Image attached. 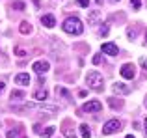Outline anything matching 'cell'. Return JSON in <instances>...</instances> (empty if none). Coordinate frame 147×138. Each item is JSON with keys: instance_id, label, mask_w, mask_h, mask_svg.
Masks as SVG:
<instances>
[{"instance_id": "obj_31", "label": "cell", "mask_w": 147, "mask_h": 138, "mask_svg": "<svg viewBox=\"0 0 147 138\" xmlns=\"http://www.w3.org/2000/svg\"><path fill=\"white\" fill-rule=\"evenodd\" d=\"M2 90H4V82H0V93H2Z\"/></svg>"}, {"instance_id": "obj_17", "label": "cell", "mask_w": 147, "mask_h": 138, "mask_svg": "<svg viewBox=\"0 0 147 138\" xmlns=\"http://www.w3.org/2000/svg\"><path fill=\"white\" fill-rule=\"evenodd\" d=\"M108 103H110V106H114V108H121L123 106V101H115V99H110Z\"/></svg>"}, {"instance_id": "obj_30", "label": "cell", "mask_w": 147, "mask_h": 138, "mask_svg": "<svg viewBox=\"0 0 147 138\" xmlns=\"http://www.w3.org/2000/svg\"><path fill=\"white\" fill-rule=\"evenodd\" d=\"M144 127H145L144 131H145V136H147V118H145V121H144Z\"/></svg>"}, {"instance_id": "obj_33", "label": "cell", "mask_w": 147, "mask_h": 138, "mask_svg": "<svg viewBox=\"0 0 147 138\" xmlns=\"http://www.w3.org/2000/svg\"><path fill=\"white\" fill-rule=\"evenodd\" d=\"M95 2H97V4H102V0H95Z\"/></svg>"}, {"instance_id": "obj_10", "label": "cell", "mask_w": 147, "mask_h": 138, "mask_svg": "<svg viewBox=\"0 0 147 138\" xmlns=\"http://www.w3.org/2000/svg\"><path fill=\"white\" fill-rule=\"evenodd\" d=\"M41 24L47 26V28H52V26L56 24V19H54V15H43V17H41Z\"/></svg>"}, {"instance_id": "obj_35", "label": "cell", "mask_w": 147, "mask_h": 138, "mask_svg": "<svg viewBox=\"0 0 147 138\" xmlns=\"http://www.w3.org/2000/svg\"><path fill=\"white\" fill-rule=\"evenodd\" d=\"M117 2H119V0H117Z\"/></svg>"}, {"instance_id": "obj_14", "label": "cell", "mask_w": 147, "mask_h": 138, "mask_svg": "<svg viewBox=\"0 0 147 138\" xmlns=\"http://www.w3.org/2000/svg\"><path fill=\"white\" fill-rule=\"evenodd\" d=\"M19 30H21V34H30V32H32V26H30V22L22 21L21 26H19Z\"/></svg>"}, {"instance_id": "obj_29", "label": "cell", "mask_w": 147, "mask_h": 138, "mask_svg": "<svg viewBox=\"0 0 147 138\" xmlns=\"http://www.w3.org/2000/svg\"><path fill=\"white\" fill-rule=\"evenodd\" d=\"M93 64H95V66H99V64H100V56H99V54L93 56Z\"/></svg>"}, {"instance_id": "obj_21", "label": "cell", "mask_w": 147, "mask_h": 138, "mask_svg": "<svg viewBox=\"0 0 147 138\" xmlns=\"http://www.w3.org/2000/svg\"><path fill=\"white\" fill-rule=\"evenodd\" d=\"M136 34H138L136 28H129V30H127V36H129L130 39H134V37H136Z\"/></svg>"}, {"instance_id": "obj_26", "label": "cell", "mask_w": 147, "mask_h": 138, "mask_svg": "<svg viewBox=\"0 0 147 138\" xmlns=\"http://www.w3.org/2000/svg\"><path fill=\"white\" fill-rule=\"evenodd\" d=\"M34 131H36L37 135H43V129H41V125H39V123H36V125H34Z\"/></svg>"}, {"instance_id": "obj_25", "label": "cell", "mask_w": 147, "mask_h": 138, "mask_svg": "<svg viewBox=\"0 0 147 138\" xmlns=\"http://www.w3.org/2000/svg\"><path fill=\"white\" fill-rule=\"evenodd\" d=\"M15 54H17V56H21V58H22V56H26L28 52H26L24 49H15Z\"/></svg>"}, {"instance_id": "obj_3", "label": "cell", "mask_w": 147, "mask_h": 138, "mask_svg": "<svg viewBox=\"0 0 147 138\" xmlns=\"http://www.w3.org/2000/svg\"><path fill=\"white\" fill-rule=\"evenodd\" d=\"M86 82H88V86H90L91 90H95V91L104 90V78H102V75H100L99 71H90L88 73Z\"/></svg>"}, {"instance_id": "obj_9", "label": "cell", "mask_w": 147, "mask_h": 138, "mask_svg": "<svg viewBox=\"0 0 147 138\" xmlns=\"http://www.w3.org/2000/svg\"><path fill=\"white\" fill-rule=\"evenodd\" d=\"M15 82L21 84V86H28L30 84V75L28 73H19V75L15 76Z\"/></svg>"}, {"instance_id": "obj_2", "label": "cell", "mask_w": 147, "mask_h": 138, "mask_svg": "<svg viewBox=\"0 0 147 138\" xmlns=\"http://www.w3.org/2000/svg\"><path fill=\"white\" fill-rule=\"evenodd\" d=\"M15 110H22V108H37V110H45V112H60L61 106L58 105H50V103H43V101H37V103H26L24 106H13Z\"/></svg>"}, {"instance_id": "obj_23", "label": "cell", "mask_w": 147, "mask_h": 138, "mask_svg": "<svg viewBox=\"0 0 147 138\" xmlns=\"http://www.w3.org/2000/svg\"><path fill=\"white\" fill-rule=\"evenodd\" d=\"M130 4H132L134 9H140L142 7V0H130Z\"/></svg>"}, {"instance_id": "obj_20", "label": "cell", "mask_w": 147, "mask_h": 138, "mask_svg": "<svg viewBox=\"0 0 147 138\" xmlns=\"http://www.w3.org/2000/svg\"><path fill=\"white\" fill-rule=\"evenodd\" d=\"M63 135H65V136H67V138H75V133H73V131H71V129H69V127H67V123H65V129H63Z\"/></svg>"}, {"instance_id": "obj_4", "label": "cell", "mask_w": 147, "mask_h": 138, "mask_svg": "<svg viewBox=\"0 0 147 138\" xmlns=\"http://www.w3.org/2000/svg\"><path fill=\"white\" fill-rule=\"evenodd\" d=\"M117 131H121V121L119 120H110L102 125V135H114Z\"/></svg>"}, {"instance_id": "obj_1", "label": "cell", "mask_w": 147, "mask_h": 138, "mask_svg": "<svg viewBox=\"0 0 147 138\" xmlns=\"http://www.w3.org/2000/svg\"><path fill=\"white\" fill-rule=\"evenodd\" d=\"M61 26H63V30L67 34H73V36H80L84 32V24L78 17H67Z\"/></svg>"}, {"instance_id": "obj_22", "label": "cell", "mask_w": 147, "mask_h": 138, "mask_svg": "<svg viewBox=\"0 0 147 138\" xmlns=\"http://www.w3.org/2000/svg\"><path fill=\"white\" fill-rule=\"evenodd\" d=\"M19 136V129H11V131H7V138H17Z\"/></svg>"}, {"instance_id": "obj_7", "label": "cell", "mask_w": 147, "mask_h": 138, "mask_svg": "<svg viewBox=\"0 0 147 138\" xmlns=\"http://www.w3.org/2000/svg\"><path fill=\"white\" fill-rule=\"evenodd\" d=\"M49 67H50L49 62H43V60H39V62H36V64L32 66V69L37 73V75H45V73L49 71Z\"/></svg>"}, {"instance_id": "obj_28", "label": "cell", "mask_w": 147, "mask_h": 138, "mask_svg": "<svg viewBox=\"0 0 147 138\" xmlns=\"http://www.w3.org/2000/svg\"><path fill=\"white\" fill-rule=\"evenodd\" d=\"M140 64H142V67H144L145 73H147V58H140Z\"/></svg>"}, {"instance_id": "obj_13", "label": "cell", "mask_w": 147, "mask_h": 138, "mask_svg": "<svg viewBox=\"0 0 147 138\" xmlns=\"http://www.w3.org/2000/svg\"><path fill=\"white\" fill-rule=\"evenodd\" d=\"M78 129H80V135H82V138H91V131H90V127H88L86 123H82Z\"/></svg>"}, {"instance_id": "obj_11", "label": "cell", "mask_w": 147, "mask_h": 138, "mask_svg": "<svg viewBox=\"0 0 147 138\" xmlns=\"http://www.w3.org/2000/svg\"><path fill=\"white\" fill-rule=\"evenodd\" d=\"M114 91H115V93H130V88L123 86L121 82H117V84H114Z\"/></svg>"}, {"instance_id": "obj_8", "label": "cell", "mask_w": 147, "mask_h": 138, "mask_svg": "<svg viewBox=\"0 0 147 138\" xmlns=\"http://www.w3.org/2000/svg\"><path fill=\"white\" fill-rule=\"evenodd\" d=\"M100 49H102L104 54H110V56H117V52H119L117 45H114V43H102Z\"/></svg>"}, {"instance_id": "obj_16", "label": "cell", "mask_w": 147, "mask_h": 138, "mask_svg": "<svg viewBox=\"0 0 147 138\" xmlns=\"http://www.w3.org/2000/svg\"><path fill=\"white\" fill-rule=\"evenodd\" d=\"M54 131H56L54 127H47V129L43 131V135H41V136H43V138H52V136H54Z\"/></svg>"}, {"instance_id": "obj_24", "label": "cell", "mask_w": 147, "mask_h": 138, "mask_svg": "<svg viewBox=\"0 0 147 138\" xmlns=\"http://www.w3.org/2000/svg\"><path fill=\"white\" fill-rule=\"evenodd\" d=\"M99 34H100V36H108V24H102V26H100Z\"/></svg>"}, {"instance_id": "obj_27", "label": "cell", "mask_w": 147, "mask_h": 138, "mask_svg": "<svg viewBox=\"0 0 147 138\" xmlns=\"http://www.w3.org/2000/svg\"><path fill=\"white\" fill-rule=\"evenodd\" d=\"M76 2H78V6H82V7L90 6V0H76Z\"/></svg>"}, {"instance_id": "obj_12", "label": "cell", "mask_w": 147, "mask_h": 138, "mask_svg": "<svg viewBox=\"0 0 147 138\" xmlns=\"http://www.w3.org/2000/svg\"><path fill=\"white\" fill-rule=\"evenodd\" d=\"M47 97H49V93H47V90H43V88L34 93V99H36V101H45Z\"/></svg>"}, {"instance_id": "obj_32", "label": "cell", "mask_w": 147, "mask_h": 138, "mask_svg": "<svg viewBox=\"0 0 147 138\" xmlns=\"http://www.w3.org/2000/svg\"><path fill=\"white\" fill-rule=\"evenodd\" d=\"M125 138H134V136H132V135H127V136H125Z\"/></svg>"}, {"instance_id": "obj_34", "label": "cell", "mask_w": 147, "mask_h": 138, "mask_svg": "<svg viewBox=\"0 0 147 138\" xmlns=\"http://www.w3.org/2000/svg\"><path fill=\"white\" fill-rule=\"evenodd\" d=\"M145 43H147V32H145Z\"/></svg>"}, {"instance_id": "obj_18", "label": "cell", "mask_w": 147, "mask_h": 138, "mask_svg": "<svg viewBox=\"0 0 147 138\" xmlns=\"http://www.w3.org/2000/svg\"><path fill=\"white\" fill-rule=\"evenodd\" d=\"M22 97H24V93H22V91H19V90L11 91V99H22Z\"/></svg>"}, {"instance_id": "obj_5", "label": "cell", "mask_w": 147, "mask_h": 138, "mask_svg": "<svg viewBox=\"0 0 147 138\" xmlns=\"http://www.w3.org/2000/svg\"><path fill=\"white\" fill-rule=\"evenodd\" d=\"M119 73H121V76H123V78L132 80L134 76H136V67H134V64H125V66L119 69Z\"/></svg>"}, {"instance_id": "obj_15", "label": "cell", "mask_w": 147, "mask_h": 138, "mask_svg": "<svg viewBox=\"0 0 147 138\" xmlns=\"http://www.w3.org/2000/svg\"><path fill=\"white\" fill-rule=\"evenodd\" d=\"M97 19H99V11L95 9V11H91V13H90V17H88V22H90V24H95V22H97Z\"/></svg>"}, {"instance_id": "obj_19", "label": "cell", "mask_w": 147, "mask_h": 138, "mask_svg": "<svg viewBox=\"0 0 147 138\" xmlns=\"http://www.w3.org/2000/svg\"><path fill=\"white\" fill-rule=\"evenodd\" d=\"M13 9L22 11V9H24V2H21V0H19V2H13Z\"/></svg>"}, {"instance_id": "obj_6", "label": "cell", "mask_w": 147, "mask_h": 138, "mask_svg": "<svg viewBox=\"0 0 147 138\" xmlns=\"http://www.w3.org/2000/svg\"><path fill=\"white\" fill-rule=\"evenodd\" d=\"M80 110L82 112H100L102 110V103L100 101H88Z\"/></svg>"}]
</instances>
